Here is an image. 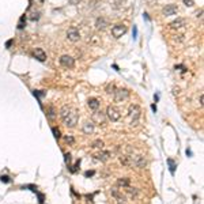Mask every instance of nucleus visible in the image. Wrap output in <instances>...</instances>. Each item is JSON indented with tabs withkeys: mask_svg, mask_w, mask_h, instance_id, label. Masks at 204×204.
<instances>
[{
	"mask_svg": "<svg viewBox=\"0 0 204 204\" xmlns=\"http://www.w3.org/2000/svg\"><path fill=\"white\" fill-rule=\"evenodd\" d=\"M117 185L118 186H123V188H127V186H129V180L128 178H120L117 181Z\"/></svg>",
	"mask_w": 204,
	"mask_h": 204,
	"instance_id": "a211bd4d",
	"label": "nucleus"
},
{
	"mask_svg": "<svg viewBox=\"0 0 204 204\" xmlns=\"http://www.w3.org/2000/svg\"><path fill=\"white\" fill-rule=\"evenodd\" d=\"M70 161H71V155H70V154H65V162H70Z\"/></svg>",
	"mask_w": 204,
	"mask_h": 204,
	"instance_id": "2f4dec72",
	"label": "nucleus"
},
{
	"mask_svg": "<svg viewBox=\"0 0 204 204\" xmlns=\"http://www.w3.org/2000/svg\"><path fill=\"white\" fill-rule=\"evenodd\" d=\"M129 97V91L125 89H118L114 91V101L116 102H123Z\"/></svg>",
	"mask_w": 204,
	"mask_h": 204,
	"instance_id": "7ed1b4c3",
	"label": "nucleus"
},
{
	"mask_svg": "<svg viewBox=\"0 0 204 204\" xmlns=\"http://www.w3.org/2000/svg\"><path fill=\"white\" fill-rule=\"evenodd\" d=\"M79 165H80V159H79V161H76V163H75V165L72 166V169H71V172H72V173H75V172H76V170H78V167H79Z\"/></svg>",
	"mask_w": 204,
	"mask_h": 204,
	"instance_id": "5701e85b",
	"label": "nucleus"
},
{
	"mask_svg": "<svg viewBox=\"0 0 204 204\" xmlns=\"http://www.w3.org/2000/svg\"><path fill=\"white\" fill-rule=\"evenodd\" d=\"M167 163H169V166H170V172H172V174H173L177 166H175V163H174V161H173V159H167Z\"/></svg>",
	"mask_w": 204,
	"mask_h": 204,
	"instance_id": "412c9836",
	"label": "nucleus"
},
{
	"mask_svg": "<svg viewBox=\"0 0 204 204\" xmlns=\"http://www.w3.org/2000/svg\"><path fill=\"white\" fill-rule=\"evenodd\" d=\"M120 162L125 166H131L132 165V156L129 155H124V156H120Z\"/></svg>",
	"mask_w": 204,
	"mask_h": 204,
	"instance_id": "f3484780",
	"label": "nucleus"
},
{
	"mask_svg": "<svg viewBox=\"0 0 204 204\" xmlns=\"http://www.w3.org/2000/svg\"><path fill=\"white\" fill-rule=\"evenodd\" d=\"M0 180H1L3 182H10V177H8V175H1Z\"/></svg>",
	"mask_w": 204,
	"mask_h": 204,
	"instance_id": "cd10ccee",
	"label": "nucleus"
},
{
	"mask_svg": "<svg viewBox=\"0 0 204 204\" xmlns=\"http://www.w3.org/2000/svg\"><path fill=\"white\" fill-rule=\"evenodd\" d=\"M132 165H135L136 167H144L146 166V159H144V156L142 155H137V156H132Z\"/></svg>",
	"mask_w": 204,
	"mask_h": 204,
	"instance_id": "9d476101",
	"label": "nucleus"
},
{
	"mask_svg": "<svg viewBox=\"0 0 204 204\" xmlns=\"http://www.w3.org/2000/svg\"><path fill=\"white\" fill-rule=\"evenodd\" d=\"M60 64L65 68H72L73 64H75V60L71 56H68V54H64V56L60 57Z\"/></svg>",
	"mask_w": 204,
	"mask_h": 204,
	"instance_id": "0eeeda50",
	"label": "nucleus"
},
{
	"mask_svg": "<svg viewBox=\"0 0 204 204\" xmlns=\"http://www.w3.org/2000/svg\"><path fill=\"white\" fill-rule=\"evenodd\" d=\"M185 23H186V21L182 19V18H178V19L173 21V22L170 23V27H172V29H180V27L185 26Z\"/></svg>",
	"mask_w": 204,
	"mask_h": 204,
	"instance_id": "f8f14e48",
	"label": "nucleus"
},
{
	"mask_svg": "<svg viewBox=\"0 0 204 204\" xmlns=\"http://www.w3.org/2000/svg\"><path fill=\"white\" fill-rule=\"evenodd\" d=\"M140 113H142V110H140V108H139L137 105H131V106H129V116H131V118L134 120V123L139 120Z\"/></svg>",
	"mask_w": 204,
	"mask_h": 204,
	"instance_id": "423d86ee",
	"label": "nucleus"
},
{
	"mask_svg": "<svg viewBox=\"0 0 204 204\" xmlns=\"http://www.w3.org/2000/svg\"><path fill=\"white\" fill-rule=\"evenodd\" d=\"M109 158H110V153L109 151H101V153L97 155V159L102 161V162H105V161H108Z\"/></svg>",
	"mask_w": 204,
	"mask_h": 204,
	"instance_id": "2eb2a0df",
	"label": "nucleus"
},
{
	"mask_svg": "<svg viewBox=\"0 0 204 204\" xmlns=\"http://www.w3.org/2000/svg\"><path fill=\"white\" fill-rule=\"evenodd\" d=\"M87 103H89V108L91 109V110H98V108H99V101L97 98H90L89 101H87Z\"/></svg>",
	"mask_w": 204,
	"mask_h": 204,
	"instance_id": "ddd939ff",
	"label": "nucleus"
},
{
	"mask_svg": "<svg viewBox=\"0 0 204 204\" xmlns=\"http://www.w3.org/2000/svg\"><path fill=\"white\" fill-rule=\"evenodd\" d=\"M91 147H94V148H102V147H103V142L102 140H94L92 142V144H91Z\"/></svg>",
	"mask_w": 204,
	"mask_h": 204,
	"instance_id": "6ab92c4d",
	"label": "nucleus"
},
{
	"mask_svg": "<svg viewBox=\"0 0 204 204\" xmlns=\"http://www.w3.org/2000/svg\"><path fill=\"white\" fill-rule=\"evenodd\" d=\"M65 142H67V143H70V144H73V143H75V139H73L72 136H65Z\"/></svg>",
	"mask_w": 204,
	"mask_h": 204,
	"instance_id": "393cba45",
	"label": "nucleus"
},
{
	"mask_svg": "<svg viewBox=\"0 0 204 204\" xmlns=\"http://www.w3.org/2000/svg\"><path fill=\"white\" fill-rule=\"evenodd\" d=\"M113 90H114V86H113V84H109V86L106 87V91H108L109 94H112V92L114 94V91H113Z\"/></svg>",
	"mask_w": 204,
	"mask_h": 204,
	"instance_id": "a878e982",
	"label": "nucleus"
},
{
	"mask_svg": "<svg viewBox=\"0 0 204 204\" xmlns=\"http://www.w3.org/2000/svg\"><path fill=\"white\" fill-rule=\"evenodd\" d=\"M105 114H106V117H108L110 121H118V120H120V117H121L120 112H118L116 108H113V106H108Z\"/></svg>",
	"mask_w": 204,
	"mask_h": 204,
	"instance_id": "f03ea898",
	"label": "nucleus"
},
{
	"mask_svg": "<svg viewBox=\"0 0 204 204\" xmlns=\"http://www.w3.org/2000/svg\"><path fill=\"white\" fill-rule=\"evenodd\" d=\"M38 18H40L38 12H37V14H33V15L30 16V19H32V21H37V19H38Z\"/></svg>",
	"mask_w": 204,
	"mask_h": 204,
	"instance_id": "c85d7f7f",
	"label": "nucleus"
},
{
	"mask_svg": "<svg viewBox=\"0 0 204 204\" xmlns=\"http://www.w3.org/2000/svg\"><path fill=\"white\" fill-rule=\"evenodd\" d=\"M125 32H127V27H125L124 25H116V26H113V29H112V34L114 38L123 37V35L125 34Z\"/></svg>",
	"mask_w": 204,
	"mask_h": 204,
	"instance_id": "20e7f679",
	"label": "nucleus"
},
{
	"mask_svg": "<svg viewBox=\"0 0 204 204\" xmlns=\"http://www.w3.org/2000/svg\"><path fill=\"white\" fill-rule=\"evenodd\" d=\"M67 37H68V40H70V41H72V42L78 41V40L80 38L79 30L75 29V27H71V29H68V32H67Z\"/></svg>",
	"mask_w": 204,
	"mask_h": 204,
	"instance_id": "6e6552de",
	"label": "nucleus"
},
{
	"mask_svg": "<svg viewBox=\"0 0 204 204\" xmlns=\"http://www.w3.org/2000/svg\"><path fill=\"white\" fill-rule=\"evenodd\" d=\"M60 117H61V120H63V123L67 127H70V128H73L75 125L78 124V113H76V110L75 109H72L71 106H68V105H65V106H63L61 108V110H60Z\"/></svg>",
	"mask_w": 204,
	"mask_h": 204,
	"instance_id": "f257e3e1",
	"label": "nucleus"
},
{
	"mask_svg": "<svg viewBox=\"0 0 204 204\" xmlns=\"http://www.w3.org/2000/svg\"><path fill=\"white\" fill-rule=\"evenodd\" d=\"M12 42H14V40H8V41L6 42V46H7V48H10L11 45H12Z\"/></svg>",
	"mask_w": 204,
	"mask_h": 204,
	"instance_id": "c756f323",
	"label": "nucleus"
},
{
	"mask_svg": "<svg viewBox=\"0 0 204 204\" xmlns=\"http://www.w3.org/2000/svg\"><path fill=\"white\" fill-rule=\"evenodd\" d=\"M33 56H34L37 60H40V61H45L46 60V54H45V52L42 51V49H35L34 52H33Z\"/></svg>",
	"mask_w": 204,
	"mask_h": 204,
	"instance_id": "9b49d317",
	"label": "nucleus"
},
{
	"mask_svg": "<svg viewBox=\"0 0 204 204\" xmlns=\"http://www.w3.org/2000/svg\"><path fill=\"white\" fill-rule=\"evenodd\" d=\"M40 197V203H44V194H38Z\"/></svg>",
	"mask_w": 204,
	"mask_h": 204,
	"instance_id": "473e14b6",
	"label": "nucleus"
},
{
	"mask_svg": "<svg viewBox=\"0 0 204 204\" xmlns=\"http://www.w3.org/2000/svg\"><path fill=\"white\" fill-rule=\"evenodd\" d=\"M105 121H106L105 113L97 112V110H95V113H92V123H95V124H98V125H103Z\"/></svg>",
	"mask_w": 204,
	"mask_h": 204,
	"instance_id": "39448f33",
	"label": "nucleus"
},
{
	"mask_svg": "<svg viewBox=\"0 0 204 204\" xmlns=\"http://www.w3.org/2000/svg\"><path fill=\"white\" fill-rule=\"evenodd\" d=\"M52 132H53V134H54V137H56V139H60V137H61V135H60V131H59V129H57V128H52Z\"/></svg>",
	"mask_w": 204,
	"mask_h": 204,
	"instance_id": "4be33fe9",
	"label": "nucleus"
},
{
	"mask_svg": "<svg viewBox=\"0 0 204 204\" xmlns=\"http://www.w3.org/2000/svg\"><path fill=\"white\" fill-rule=\"evenodd\" d=\"M92 131H94V124H92V123H86V124H83V132L86 135L92 134Z\"/></svg>",
	"mask_w": 204,
	"mask_h": 204,
	"instance_id": "4468645a",
	"label": "nucleus"
},
{
	"mask_svg": "<svg viewBox=\"0 0 204 204\" xmlns=\"http://www.w3.org/2000/svg\"><path fill=\"white\" fill-rule=\"evenodd\" d=\"M132 35H134V38H136V35H137V29H136V26H134V33H132Z\"/></svg>",
	"mask_w": 204,
	"mask_h": 204,
	"instance_id": "7c9ffc66",
	"label": "nucleus"
},
{
	"mask_svg": "<svg viewBox=\"0 0 204 204\" xmlns=\"http://www.w3.org/2000/svg\"><path fill=\"white\" fill-rule=\"evenodd\" d=\"M177 11H178L177 6H174V4H169V6H166L165 8H163V15H165V16L175 15V14H177Z\"/></svg>",
	"mask_w": 204,
	"mask_h": 204,
	"instance_id": "1a4fd4ad",
	"label": "nucleus"
},
{
	"mask_svg": "<svg viewBox=\"0 0 204 204\" xmlns=\"http://www.w3.org/2000/svg\"><path fill=\"white\" fill-rule=\"evenodd\" d=\"M25 26H26V16L23 15V16H21L19 22H18V29H23Z\"/></svg>",
	"mask_w": 204,
	"mask_h": 204,
	"instance_id": "aec40b11",
	"label": "nucleus"
},
{
	"mask_svg": "<svg viewBox=\"0 0 204 204\" xmlns=\"http://www.w3.org/2000/svg\"><path fill=\"white\" fill-rule=\"evenodd\" d=\"M95 26H97V29H105L106 26H108V21L105 18H98L95 22Z\"/></svg>",
	"mask_w": 204,
	"mask_h": 204,
	"instance_id": "dca6fc26",
	"label": "nucleus"
},
{
	"mask_svg": "<svg viewBox=\"0 0 204 204\" xmlns=\"http://www.w3.org/2000/svg\"><path fill=\"white\" fill-rule=\"evenodd\" d=\"M70 1H71V3H72V4H76L78 1H79V0H70Z\"/></svg>",
	"mask_w": 204,
	"mask_h": 204,
	"instance_id": "72a5a7b5",
	"label": "nucleus"
},
{
	"mask_svg": "<svg viewBox=\"0 0 204 204\" xmlns=\"http://www.w3.org/2000/svg\"><path fill=\"white\" fill-rule=\"evenodd\" d=\"M95 174V172H94V170H87L86 173H84V175H86V177H91V175H94Z\"/></svg>",
	"mask_w": 204,
	"mask_h": 204,
	"instance_id": "bb28decb",
	"label": "nucleus"
},
{
	"mask_svg": "<svg viewBox=\"0 0 204 204\" xmlns=\"http://www.w3.org/2000/svg\"><path fill=\"white\" fill-rule=\"evenodd\" d=\"M182 1H184V4H185L186 7H192V6L194 4L193 0H182Z\"/></svg>",
	"mask_w": 204,
	"mask_h": 204,
	"instance_id": "b1692460",
	"label": "nucleus"
}]
</instances>
